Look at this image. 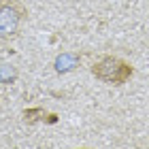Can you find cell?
Returning <instances> with one entry per match:
<instances>
[{"label": "cell", "mask_w": 149, "mask_h": 149, "mask_svg": "<svg viewBox=\"0 0 149 149\" xmlns=\"http://www.w3.org/2000/svg\"><path fill=\"white\" fill-rule=\"evenodd\" d=\"M92 74L102 83L109 85H124L134 74V66L117 56H102L92 64Z\"/></svg>", "instance_id": "1"}, {"label": "cell", "mask_w": 149, "mask_h": 149, "mask_svg": "<svg viewBox=\"0 0 149 149\" xmlns=\"http://www.w3.org/2000/svg\"><path fill=\"white\" fill-rule=\"evenodd\" d=\"M79 62H81V56H77V53H62L56 60V70L58 72H68L74 66H79Z\"/></svg>", "instance_id": "4"}, {"label": "cell", "mask_w": 149, "mask_h": 149, "mask_svg": "<svg viewBox=\"0 0 149 149\" xmlns=\"http://www.w3.org/2000/svg\"><path fill=\"white\" fill-rule=\"evenodd\" d=\"M28 9L17 0H0V38L15 36L22 28Z\"/></svg>", "instance_id": "2"}, {"label": "cell", "mask_w": 149, "mask_h": 149, "mask_svg": "<svg viewBox=\"0 0 149 149\" xmlns=\"http://www.w3.org/2000/svg\"><path fill=\"white\" fill-rule=\"evenodd\" d=\"M24 117H26V121H30V124H34V121L56 124V121H58V115L56 113H49L45 109H28V111H24Z\"/></svg>", "instance_id": "3"}]
</instances>
